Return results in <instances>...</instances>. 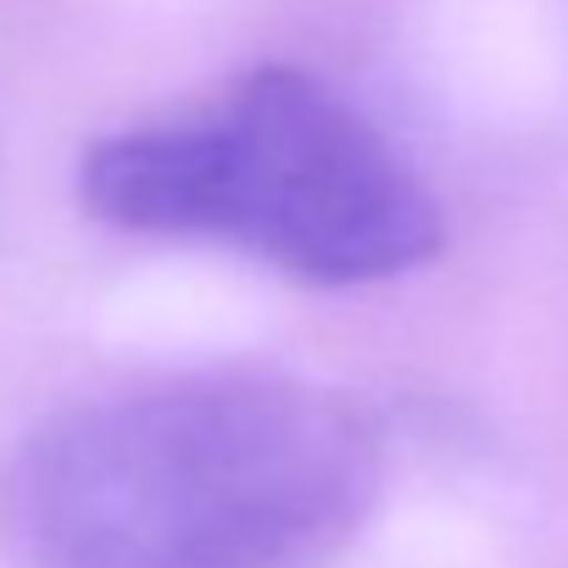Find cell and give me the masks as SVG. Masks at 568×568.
Instances as JSON below:
<instances>
[{"label": "cell", "mask_w": 568, "mask_h": 568, "mask_svg": "<svg viewBox=\"0 0 568 568\" xmlns=\"http://www.w3.org/2000/svg\"><path fill=\"white\" fill-rule=\"evenodd\" d=\"M385 490L374 413L284 368H190L45 418L0 479L29 568H324Z\"/></svg>", "instance_id": "1"}, {"label": "cell", "mask_w": 568, "mask_h": 568, "mask_svg": "<svg viewBox=\"0 0 568 568\" xmlns=\"http://www.w3.org/2000/svg\"><path fill=\"white\" fill-rule=\"evenodd\" d=\"M79 201L123 234L217 240L302 284L357 291L446 245L440 201L318 73L262 62L184 118L106 134Z\"/></svg>", "instance_id": "2"}]
</instances>
